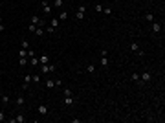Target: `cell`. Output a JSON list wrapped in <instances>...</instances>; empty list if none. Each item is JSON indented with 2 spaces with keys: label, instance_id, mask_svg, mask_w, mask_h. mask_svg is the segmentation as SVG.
I'll list each match as a JSON object with an SVG mask.
<instances>
[{
  "label": "cell",
  "instance_id": "obj_31",
  "mask_svg": "<svg viewBox=\"0 0 165 123\" xmlns=\"http://www.w3.org/2000/svg\"><path fill=\"white\" fill-rule=\"evenodd\" d=\"M28 57H35V51L33 50H28Z\"/></svg>",
  "mask_w": 165,
  "mask_h": 123
},
{
  "label": "cell",
  "instance_id": "obj_10",
  "mask_svg": "<svg viewBox=\"0 0 165 123\" xmlns=\"http://www.w3.org/2000/svg\"><path fill=\"white\" fill-rule=\"evenodd\" d=\"M39 61H40V64H48V61H50V57H48V55H46V53H44V55H40V57H39Z\"/></svg>",
  "mask_w": 165,
  "mask_h": 123
},
{
  "label": "cell",
  "instance_id": "obj_3",
  "mask_svg": "<svg viewBox=\"0 0 165 123\" xmlns=\"http://www.w3.org/2000/svg\"><path fill=\"white\" fill-rule=\"evenodd\" d=\"M37 112L40 116H46V114H48V105H39V107H37Z\"/></svg>",
  "mask_w": 165,
  "mask_h": 123
},
{
  "label": "cell",
  "instance_id": "obj_22",
  "mask_svg": "<svg viewBox=\"0 0 165 123\" xmlns=\"http://www.w3.org/2000/svg\"><path fill=\"white\" fill-rule=\"evenodd\" d=\"M62 0H53V8H62Z\"/></svg>",
  "mask_w": 165,
  "mask_h": 123
},
{
  "label": "cell",
  "instance_id": "obj_29",
  "mask_svg": "<svg viewBox=\"0 0 165 123\" xmlns=\"http://www.w3.org/2000/svg\"><path fill=\"white\" fill-rule=\"evenodd\" d=\"M103 13H105V15H112V9H110V8H105Z\"/></svg>",
  "mask_w": 165,
  "mask_h": 123
},
{
  "label": "cell",
  "instance_id": "obj_9",
  "mask_svg": "<svg viewBox=\"0 0 165 123\" xmlns=\"http://www.w3.org/2000/svg\"><path fill=\"white\" fill-rule=\"evenodd\" d=\"M29 64H31V66H39V64H40L39 57H29Z\"/></svg>",
  "mask_w": 165,
  "mask_h": 123
},
{
  "label": "cell",
  "instance_id": "obj_20",
  "mask_svg": "<svg viewBox=\"0 0 165 123\" xmlns=\"http://www.w3.org/2000/svg\"><path fill=\"white\" fill-rule=\"evenodd\" d=\"M19 63H20V66H26L28 64V57H19Z\"/></svg>",
  "mask_w": 165,
  "mask_h": 123
},
{
  "label": "cell",
  "instance_id": "obj_21",
  "mask_svg": "<svg viewBox=\"0 0 165 123\" xmlns=\"http://www.w3.org/2000/svg\"><path fill=\"white\" fill-rule=\"evenodd\" d=\"M145 19H147V22H154V15H152V13H147Z\"/></svg>",
  "mask_w": 165,
  "mask_h": 123
},
{
  "label": "cell",
  "instance_id": "obj_18",
  "mask_svg": "<svg viewBox=\"0 0 165 123\" xmlns=\"http://www.w3.org/2000/svg\"><path fill=\"white\" fill-rule=\"evenodd\" d=\"M55 86V79H50V81H46V88H53Z\"/></svg>",
  "mask_w": 165,
  "mask_h": 123
},
{
  "label": "cell",
  "instance_id": "obj_30",
  "mask_svg": "<svg viewBox=\"0 0 165 123\" xmlns=\"http://www.w3.org/2000/svg\"><path fill=\"white\" fill-rule=\"evenodd\" d=\"M132 81H139V74H132Z\"/></svg>",
  "mask_w": 165,
  "mask_h": 123
},
{
  "label": "cell",
  "instance_id": "obj_28",
  "mask_svg": "<svg viewBox=\"0 0 165 123\" xmlns=\"http://www.w3.org/2000/svg\"><path fill=\"white\" fill-rule=\"evenodd\" d=\"M66 96H73V94H72V90H70V88H64V97H66Z\"/></svg>",
  "mask_w": 165,
  "mask_h": 123
},
{
  "label": "cell",
  "instance_id": "obj_17",
  "mask_svg": "<svg viewBox=\"0 0 165 123\" xmlns=\"http://www.w3.org/2000/svg\"><path fill=\"white\" fill-rule=\"evenodd\" d=\"M101 64H103V68H107V66H108V59H107V55H101Z\"/></svg>",
  "mask_w": 165,
  "mask_h": 123
},
{
  "label": "cell",
  "instance_id": "obj_5",
  "mask_svg": "<svg viewBox=\"0 0 165 123\" xmlns=\"http://www.w3.org/2000/svg\"><path fill=\"white\" fill-rule=\"evenodd\" d=\"M31 24H33V26H44V20H40L37 15H33V17H31Z\"/></svg>",
  "mask_w": 165,
  "mask_h": 123
},
{
  "label": "cell",
  "instance_id": "obj_32",
  "mask_svg": "<svg viewBox=\"0 0 165 123\" xmlns=\"http://www.w3.org/2000/svg\"><path fill=\"white\" fill-rule=\"evenodd\" d=\"M55 86H62V81L61 79H55Z\"/></svg>",
  "mask_w": 165,
  "mask_h": 123
},
{
  "label": "cell",
  "instance_id": "obj_25",
  "mask_svg": "<svg viewBox=\"0 0 165 123\" xmlns=\"http://www.w3.org/2000/svg\"><path fill=\"white\" fill-rule=\"evenodd\" d=\"M19 57H28V50H22V48H20V51H19ZM28 59H29V57H28Z\"/></svg>",
  "mask_w": 165,
  "mask_h": 123
},
{
  "label": "cell",
  "instance_id": "obj_1",
  "mask_svg": "<svg viewBox=\"0 0 165 123\" xmlns=\"http://www.w3.org/2000/svg\"><path fill=\"white\" fill-rule=\"evenodd\" d=\"M55 72V64H40V74H51Z\"/></svg>",
  "mask_w": 165,
  "mask_h": 123
},
{
  "label": "cell",
  "instance_id": "obj_8",
  "mask_svg": "<svg viewBox=\"0 0 165 123\" xmlns=\"http://www.w3.org/2000/svg\"><path fill=\"white\" fill-rule=\"evenodd\" d=\"M64 105H66V107H72L73 105V96H66L64 97Z\"/></svg>",
  "mask_w": 165,
  "mask_h": 123
},
{
  "label": "cell",
  "instance_id": "obj_4",
  "mask_svg": "<svg viewBox=\"0 0 165 123\" xmlns=\"http://www.w3.org/2000/svg\"><path fill=\"white\" fill-rule=\"evenodd\" d=\"M42 9L46 15H51V6L48 4V0H42Z\"/></svg>",
  "mask_w": 165,
  "mask_h": 123
},
{
  "label": "cell",
  "instance_id": "obj_23",
  "mask_svg": "<svg viewBox=\"0 0 165 123\" xmlns=\"http://www.w3.org/2000/svg\"><path fill=\"white\" fill-rule=\"evenodd\" d=\"M20 48L22 50H28L29 48V42H28V40H22V42H20Z\"/></svg>",
  "mask_w": 165,
  "mask_h": 123
},
{
  "label": "cell",
  "instance_id": "obj_13",
  "mask_svg": "<svg viewBox=\"0 0 165 123\" xmlns=\"http://www.w3.org/2000/svg\"><path fill=\"white\" fill-rule=\"evenodd\" d=\"M57 26H59V19H51V22H50V28H53V30H57Z\"/></svg>",
  "mask_w": 165,
  "mask_h": 123
},
{
  "label": "cell",
  "instance_id": "obj_33",
  "mask_svg": "<svg viewBox=\"0 0 165 123\" xmlns=\"http://www.w3.org/2000/svg\"><path fill=\"white\" fill-rule=\"evenodd\" d=\"M6 119V116H4V112H2V110H0V121H4Z\"/></svg>",
  "mask_w": 165,
  "mask_h": 123
},
{
  "label": "cell",
  "instance_id": "obj_7",
  "mask_svg": "<svg viewBox=\"0 0 165 123\" xmlns=\"http://www.w3.org/2000/svg\"><path fill=\"white\" fill-rule=\"evenodd\" d=\"M0 101H2L4 105H8V103L11 101V96H9V94H2V97H0Z\"/></svg>",
  "mask_w": 165,
  "mask_h": 123
},
{
  "label": "cell",
  "instance_id": "obj_6",
  "mask_svg": "<svg viewBox=\"0 0 165 123\" xmlns=\"http://www.w3.org/2000/svg\"><path fill=\"white\" fill-rule=\"evenodd\" d=\"M150 30H152V33H160L161 31V24H160V22H152V28H150Z\"/></svg>",
  "mask_w": 165,
  "mask_h": 123
},
{
  "label": "cell",
  "instance_id": "obj_19",
  "mask_svg": "<svg viewBox=\"0 0 165 123\" xmlns=\"http://www.w3.org/2000/svg\"><path fill=\"white\" fill-rule=\"evenodd\" d=\"M35 35H39V37H42V35H44V30H42V28H35V31H33Z\"/></svg>",
  "mask_w": 165,
  "mask_h": 123
},
{
  "label": "cell",
  "instance_id": "obj_34",
  "mask_svg": "<svg viewBox=\"0 0 165 123\" xmlns=\"http://www.w3.org/2000/svg\"><path fill=\"white\" fill-rule=\"evenodd\" d=\"M4 30H6V28H4V24H0V33H2Z\"/></svg>",
  "mask_w": 165,
  "mask_h": 123
},
{
  "label": "cell",
  "instance_id": "obj_14",
  "mask_svg": "<svg viewBox=\"0 0 165 123\" xmlns=\"http://www.w3.org/2000/svg\"><path fill=\"white\" fill-rule=\"evenodd\" d=\"M68 15H70L68 11H61V13H59V20H66V19H68Z\"/></svg>",
  "mask_w": 165,
  "mask_h": 123
},
{
  "label": "cell",
  "instance_id": "obj_16",
  "mask_svg": "<svg viewBox=\"0 0 165 123\" xmlns=\"http://www.w3.org/2000/svg\"><path fill=\"white\" fill-rule=\"evenodd\" d=\"M24 96H17V105H19V107H22V105H24Z\"/></svg>",
  "mask_w": 165,
  "mask_h": 123
},
{
  "label": "cell",
  "instance_id": "obj_12",
  "mask_svg": "<svg viewBox=\"0 0 165 123\" xmlns=\"http://www.w3.org/2000/svg\"><path fill=\"white\" fill-rule=\"evenodd\" d=\"M139 50H141V48H139V44H136V42H132V44H130V51H134V53H138Z\"/></svg>",
  "mask_w": 165,
  "mask_h": 123
},
{
  "label": "cell",
  "instance_id": "obj_15",
  "mask_svg": "<svg viewBox=\"0 0 165 123\" xmlns=\"http://www.w3.org/2000/svg\"><path fill=\"white\" fill-rule=\"evenodd\" d=\"M139 79L147 83V81H150V74H147V72H145V74H141V75H139Z\"/></svg>",
  "mask_w": 165,
  "mask_h": 123
},
{
  "label": "cell",
  "instance_id": "obj_27",
  "mask_svg": "<svg viewBox=\"0 0 165 123\" xmlns=\"http://www.w3.org/2000/svg\"><path fill=\"white\" fill-rule=\"evenodd\" d=\"M96 11H97V13H103V6L101 4H96Z\"/></svg>",
  "mask_w": 165,
  "mask_h": 123
},
{
  "label": "cell",
  "instance_id": "obj_11",
  "mask_svg": "<svg viewBox=\"0 0 165 123\" xmlns=\"http://www.w3.org/2000/svg\"><path fill=\"white\" fill-rule=\"evenodd\" d=\"M26 118H24V114H19V116H15V123H24Z\"/></svg>",
  "mask_w": 165,
  "mask_h": 123
},
{
  "label": "cell",
  "instance_id": "obj_35",
  "mask_svg": "<svg viewBox=\"0 0 165 123\" xmlns=\"http://www.w3.org/2000/svg\"><path fill=\"white\" fill-rule=\"evenodd\" d=\"M0 24H2V17H0Z\"/></svg>",
  "mask_w": 165,
  "mask_h": 123
},
{
  "label": "cell",
  "instance_id": "obj_2",
  "mask_svg": "<svg viewBox=\"0 0 165 123\" xmlns=\"http://www.w3.org/2000/svg\"><path fill=\"white\" fill-rule=\"evenodd\" d=\"M85 13H86V6H79L77 13H75V19H77V20H82V19H85Z\"/></svg>",
  "mask_w": 165,
  "mask_h": 123
},
{
  "label": "cell",
  "instance_id": "obj_26",
  "mask_svg": "<svg viewBox=\"0 0 165 123\" xmlns=\"http://www.w3.org/2000/svg\"><path fill=\"white\" fill-rule=\"evenodd\" d=\"M86 70H88L90 74H94V72H96V66H94V64H88V66H86Z\"/></svg>",
  "mask_w": 165,
  "mask_h": 123
},
{
  "label": "cell",
  "instance_id": "obj_24",
  "mask_svg": "<svg viewBox=\"0 0 165 123\" xmlns=\"http://www.w3.org/2000/svg\"><path fill=\"white\" fill-rule=\"evenodd\" d=\"M31 81H33V83H39V81H40V75L39 74H33L31 75Z\"/></svg>",
  "mask_w": 165,
  "mask_h": 123
}]
</instances>
